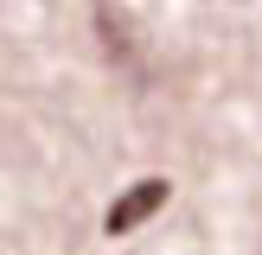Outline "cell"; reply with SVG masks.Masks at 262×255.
<instances>
[{"label":"cell","instance_id":"cell-1","mask_svg":"<svg viewBox=\"0 0 262 255\" xmlns=\"http://www.w3.org/2000/svg\"><path fill=\"white\" fill-rule=\"evenodd\" d=\"M166 198H173V185H166V178H141V185H128L122 198L102 211V230H109V236H128V230H141Z\"/></svg>","mask_w":262,"mask_h":255}]
</instances>
